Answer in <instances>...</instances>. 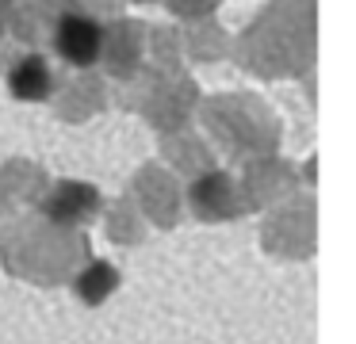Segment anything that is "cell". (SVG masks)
Returning <instances> with one entry per match:
<instances>
[{"label":"cell","mask_w":356,"mask_h":344,"mask_svg":"<svg viewBox=\"0 0 356 344\" xmlns=\"http://www.w3.org/2000/svg\"><path fill=\"white\" fill-rule=\"evenodd\" d=\"M12 96L19 99H42L50 92V69L42 58H24L16 69H12Z\"/></svg>","instance_id":"7a4b0ae2"},{"label":"cell","mask_w":356,"mask_h":344,"mask_svg":"<svg viewBox=\"0 0 356 344\" xmlns=\"http://www.w3.org/2000/svg\"><path fill=\"white\" fill-rule=\"evenodd\" d=\"M115 287H119V272L108 264V260H96V264H88L85 272H81V279H77V295L85 298L88 306L104 302V298H108Z\"/></svg>","instance_id":"277c9868"},{"label":"cell","mask_w":356,"mask_h":344,"mask_svg":"<svg viewBox=\"0 0 356 344\" xmlns=\"http://www.w3.org/2000/svg\"><path fill=\"white\" fill-rule=\"evenodd\" d=\"M58 54L73 65H92L100 54V27L85 15H62L58 23Z\"/></svg>","instance_id":"6da1fadb"},{"label":"cell","mask_w":356,"mask_h":344,"mask_svg":"<svg viewBox=\"0 0 356 344\" xmlns=\"http://www.w3.org/2000/svg\"><path fill=\"white\" fill-rule=\"evenodd\" d=\"M54 203L47 206L54 218H73V222H81V218H88V214L96 211V191L92 188H85V183H62L58 188V195H50Z\"/></svg>","instance_id":"3957f363"}]
</instances>
